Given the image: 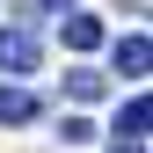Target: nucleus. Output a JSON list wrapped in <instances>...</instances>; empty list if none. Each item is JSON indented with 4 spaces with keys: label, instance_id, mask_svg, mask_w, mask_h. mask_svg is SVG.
Returning <instances> with one entry per match:
<instances>
[{
    "label": "nucleus",
    "instance_id": "6",
    "mask_svg": "<svg viewBox=\"0 0 153 153\" xmlns=\"http://www.w3.org/2000/svg\"><path fill=\"white\" fill-rule=\"evenodd\" d=\"M66 95H73V102H102L109 80H102V73H66Z\"/></svg>",
    "mask_w": 153,
    "mask_h": 153
},
{
    "label": "nucleus",
    "instance_id": "3",
    "mask_svg": "<svg viewBox=\"0 0 153 153\" xmlns=\"http://www.w3.org/2000/svg\"><path fill=\"white\" fill-rule=\"evenodd\" d=\"M59 36H66V51H95L102 44V22L95 15H59Z\"/></svg>",
    "mask_w": 153,
    "mask_h": 153
},
{
    "label": "nucleus",
    "instance_id": "5",
    "mask_svg": "<svg viewBox=\"0 0 153 153\" xmlns=\"http://www.w3.org/2000/svg\"><path fill=\"white\" fill-rule=\"evenodd\" d=\"M36 117V95L29 88H0V124H29Z\"/></svg>",
    "mask_w": 153,
    "mask_h": 153
},
{
    "label": "nucleus",
    "instance_id": "4",
    "mask_svg": "<svg viewBox=\"0 0 153 153\" xmlns=\"http://www.w3.org/2000/svg\"><path fill=\"white\" fill-rule=\"evenodd\" d=\"M146 124H153V102H146V95H131V102L117 109V139H146Z\"/></svg>",
    "mask_w": 153,
    "mask_h": 153
},
{
    "label": "nucleus",
    "instance_id": "2",
    "mask_svg": "<svg viewBox=\"0 0 153 153\" xmlns=\"http://www.w3.org/2000/svg\"><path fill=\"white\" fill-rule=\"evenodd\" d=\"M146 66H153V44H146V36L139 29L117 36V73H124V80H146Z\"/></svg>",
    "mask_w": 153,
    "mask_h": 153
},
{
    "label": "nucleus",
    "instance_id": "7",
    "mask_svg": "<svg viewBox=\"0 0 153 153\" xmlns=\"http://www.w3.org/2000/svg\"><path fill=\"white\" fill-rule=\"evenodd\" d=\"M109 153H146V139H109Z\"/></svg>",
    "mask_w": 153,
    "mask_h": 153
},
{
    "label": "nucleus",
    "instance_id": "1",
    "mask_svg": "<svg viewBox=\"0 0 153 153\" xmlns=\"http://www.w3.org/2000/svg\"><path fill=\"white\" fill-rule=\"evenodd\" d=\"M36 66V36L29 29H0V73H29Z\"/></svg>",
    "mask_w": 153,
    "mask_h": 153
},
{
    "label": "nucleus",
    "instance_id": "8",
    "mask_svg": "<svg viewBox=\"0 0 153 153\" xmlns=\"http://www.w3.org/2000/svg\"><path fill=\"white\" fill-rule=\"evenodd\" d=\"M36 7H44V15H73V0H36Z\"/></svg>",
    "mask_w": 153,
    "mask_h": 153
}]
</instances>
